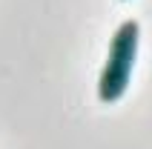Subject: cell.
Returning <instances> with one entry per match:
<instances>
[{
  "label": "cell",
  "instance_id": "cell-1",
  "mask_svg": "<svg viewBox=\"0 0 152 149\" xmlns=\"http://www.w3.org/2000/svg\"><path fill=\"white\" fill-rule=\"evenodd\" d=\"M138 32L141 29H138L135 20H124L118 26V32L112 34L109 58H106L101 83H98V95H101L103 103H115L126 92L132 66H135V55H138Z\"/></svg>",
  "mask_w": 152,
  "mask_h": 149
}]
</instances>
